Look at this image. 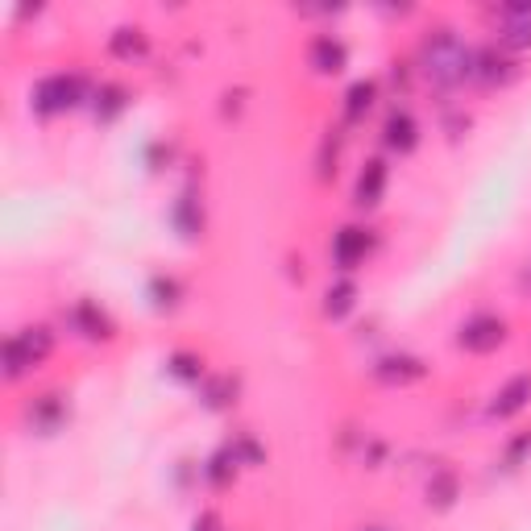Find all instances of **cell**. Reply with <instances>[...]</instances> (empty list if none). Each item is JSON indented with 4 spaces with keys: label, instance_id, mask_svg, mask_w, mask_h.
<instances>
[{
    "label": "cell",
    "instance_id": "7a4b0ae2",
    "mask_svg": "<svg viewBox=\"0 0 531 531\" xmlns=\"http://www.w3.org/2000/svg\"><path fill=\"white\" fill-rule=\"evenodd\" d=\"M494 34L502 46L523 50L531 46V5H502L494 9Z\"/></svg>",
    "mask_w": 531,
    "mask_h": 531
},
{
    "label": "cell",
    "instance_id": "52a82bcc",
    "mask_svg": "<svg viewBox=\"0 0 531 531\" xmlns=\"http://www.w3.org/2000/svg\"><path fill=\"white\" fill-rule=\"evenodd\" d=\"M382 191H386V162L382 158H370L366 166H361V175H357V208H374L382 200Z\"/></svg>",
    "mask_w": 531,
    "mask_h": 531
},
{
    "label": "cell",
    "instance_id": "8fae6325",
    "mask_svg": "<svg viewBox=\"0 0 531 531\" xmlns=\"http://www.w3.org/2000/svg\"><path fill=\"white\" fill-rule=\"evenodd\" d=\"M374 96H378L374 83H353V88H349V104H345V117L349 121H361V113H370V108H374Z\"/></svg>",
    "mask_w": 531,
    "mask_h": 531
},
{
    "label": "cell",
    "instance_id": "8992f818",
    "mask_svg": "<svg viewBox=\"0 0 531 531\" xmlns=\"http://www.w3.org/2000/svg\"><path fill=\"white\" fill-rule=\"evenodd\" d=\"M382 142H386L390 150H399V154L415 150V142H419V125H415V117L407 113V108H395V113L386 117V125H382Z\"/></svg>",
    "mask_w": 531,
    "mask_h": 531
},
{
    "label": "cell",
    "instance_id": "30bf717a",
    "mask_svg": "<svg viewBox=\"0 0 531 531\" xmlns=\"http://www.w3.org/2000/svg\"><path fill=\"white\" fill-rule=\"evenodd\" d=\"M453 498H457V473L440 469L436 478L428 482V502H436V507H453Z\"/></svg>",
    "mask_w": 531,
    "mask_h": 531
},
{
    "label": "cell",
    "instance_id": "6da1fadb",
    "mask_svg": "<svg viewBox=\"0 0 531 531\" xmlns=\"http://www.w3.org/2000/svg\"><path fill=\"white\" fill-rule=\"evenodd\" d=\"M473 54L453 30H440L424 42V50H419V71H424L432 83H440V88H457V83L473 79Z\"/></svg>",
    "mask_w": 531,
    "mask_h": 531
},
{
    "label": "cell",
    "instance_id": "7c38bea8",
    "mask_svg": "<svg viewBox=\"0 0 531 531\" xmlns=\"http://www.w3.org/2000/svg\"><path fill=\"white\" fill-rule=\"evenodd\" d=\"M353 295H357V287L353 283H337V287H328V303H324V312L328 316H345L349 307H353Z\"/></svg>",
    "mask_w": 531,
    "mask_h": 531
},
{
    "label": "cell",
    "instance_id": "9c48e42d",
    "mask_svg": "<svg viewBox=\"0 0 531 531\" xmlns=\"http://www.w3.org/2000/svg\"><path fill=\"white\" fill-rule=\"evenodd\" d=\"M307 59H312V67L324 71V75L341 71V67H345V42H337L332 34H320V38L312 42V50H307Z\"/></svg>",
    "mask_w": 531,
    "mask_h": 531
},
{
    "label": "cell",
    "instance_id": "4fadbf2b",
    "mask_svg": "<svg viewBox=\"0 0 531 531\" xmlns=\"http://www.w3.org/2000/svg\"><path fill=\"white\" fill-rule=\"evenodd\" d=\"M195 531H200V527H195ZM204 531H216V519L212 515H204Z\"/></svg>",
    "mask_w": 531,
    "mask_h": 531
},
{
    "label": "cell",
    "instance_id": "5bb4252c",
    "mask_svg": "<svg viewBox=\"0 0 531 531\" xmlns=\"http://www.w3.org/2000/svg\"><path fill=\"white\" fill-rule=\"evenodd\" d=\"M361 531H386V527H361Z\"/></svg>",
    "mask_w": 531,
    "mask_h": 531
},
{
    "label": "cell",
    "instance_id": "ba28073f",
    "mask_svg": "<svg viewBox=\"0 0 531 531\" xmlns=\"http://www.w3.org/2000/svg\"><path fill=\"white\" fill-rule=\"evenodd\" d=\"M527 399H531V378L523 374V378H511L507 386L498 390V399H494L490 411H494L498 419H507V415H519V411L527 407Z\"/></svg>",
    "mask_w": 531,
    "mask_h": 531
},
{
    "label": "cell",
    "instance_id": "5b68a950",
    "mask_svg": "<svg viewBox=\"0 0 531 531\" xmlns=\"http://www.w3.org/2000/svg\"><path fill=\"white\" fill-rule=\"evenodd\" d=\"M366 233L370 229L349 225V229H341L337 237H332V262H337V270H353V266L366 262V254H370V237Z\"/></svg>",
    "mask_w": 531,
    "mask_h": 531
},
{
    "label": "cell",
    "instance_id": "277c9868",
    "mask_svg": "<svg viewBox=\"0 0 531 531\" xmlns=\"http://www.w3.org/2000/svg\"><path fill=\"white\" fill-rule=\"evenodd\" d=\"M83 96V83L75 75H50L38 83V108L42 113H63V108L79 104Z\"/></svg>",
    "mask_w": 531,
    "mask_h": 531
},
{
    "label": "cell",
    "instance_id": "3957f363",
    "mask_svg": "<svg viewBox=\"0 0 531 531\" xmlns=\"http://www.w3.org/2000/svg\"><path fill=\"white\" fill-rule=\"evenodd\" d=\"M502 341H507V324H502L498 316H473V320H465L461 337H457V345L469 349V353H490Z\"/></svg>",
    "mask_w": 531,
    "mask_h": 531
}]
</instances>
